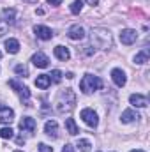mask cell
I'll list each match as a JSON object with an SVG mask.
<instances>
[{"label":"cell","instance_id":"obj_27","mask_svg":"<svg viewBox=\"0 0 150 152\" xmlns=\"http://www.w3.org/2000/svg\"><path fill=\"white\" fill-rule=\"evenodd\" d=\"M39 152H53V147H50L46 143H39Z\"/></svg>","mask_w":150,"mask_h":152},{"label":"cell","instance_id":"obj_8","mask_svg":"<svg viewBox=\"0 0 150 152\" xmlns=\"http://www.w3.org/2000/svg\"><path fill=\"white\" fill-rule=\"evenodd\" d=\"M129 103L134 108H145V106H149V97L147 96H141V94H131Z\"/></svg>","mask_w":150,"mask_h":152},{"label":"cell","instance_id":"obj_22","mask_svg":"<svg viewBox=\"0 0 150 152\" xmlns=\"http://www.w3.org/2000/svg\"><path fill=\"white\" fill-rule=\"evenodd\" d=\"M76 147H78L81 152H88V151H90V147H92V143H90L88 140H78Z\"/></svg>","mask_w":150,"mask_h":152},{"label":"cell","instance_id":"obj_12","mask_svg":"<svg viewBox=\"0 0 150 152\" xmlns=\"http://www.w3.org/2000/svg\"><path fill=\"white\" fill-rule=\"evenodd\" d=\"M12 118H14V112H12L9 106L0 104V122H2V124H11Z\"/></svg>","mask_w":150,"mask_h":152},{"label":"cell","instance_id":"obj_1","mask_svg":"<svg viewBox=\"0 0 150 152\" xmlns=\"http://www.w3.org/2000/svg\"><path fill=\"white\" fill-rule=\"evenodd\" d=\"M76 104V94L73 88H64L58 92L57 99H55V108L58 113H69L74 110Z\"/></svg>","mask_w":150,"mask_h":152},{"label":"cell","instance_id":"obj_11","mask_svg":"<svg viewBox=\"0 0 150 152\" xmlns=\"http://www.w3.org/2000/svg\"><path fill=\"white\" fill-rule=\"evenodd\" d=\"M34 32H36V36H37L39 39H42V41H50V39L53 37L51 28H48V27H44V25H36V27H34Z\"/></svg>","mask_w":150,"mask_h":152},{"label":"cell","instance_id":"obj_4","mask_svg":"<svg viewBox=\"0 0 150 152\" xmlns=\"http://www.w3.org/2000/svg\"><path fill=\"white\" fill-rule=\"evenodd\" d=\"M9 87H12V88L20 94L21 101H25V106H30V104H28V99H30V90H28V87H25V85L20 83L18 80H9Z\"/></svg>","mask_w":150,"mask_h":152},{"label":"cell","instance_id":"obj_7","mask_svg":"<svg viewBox=\"0 0 150 152\" xmlns=\"http://www.w3.org/2000/svg\"><path fill=\"white\" fill-rule=\"evenodd\" d=\"M36 127H37V122L32 118V117H23L21 120H20V129L23 131V133H28V134H34V131H36Z\"/></svg>","mask_w":150,"mask_h":152},{"label":"cell","instance_id":"obj_19","mask_svg":"<svg viewBox=\"0 0 150 152\" xmlns=\"http://www.w3.org/2000/svg\"><path fill=\"white\" fill-rule=\"evenodd\" d=\"M5 50H7V53H18L20 51V42L16 41V39H7L5 41Z\"/></svg>","mask_w":150,"mask_h":152},{"label":"cell","instance_id":"obj_25","mask_svg":"<svg viewBox=\"0 0 150 152\" xmlns=\"http://www.w3.org/2000/svg\"><path fill=\"white\" fill-rule=\"evenodd\" d=\"M48 76H50V80H51V81L58 83V81L62 80V71H58V69H53V71H51V75H48Z\"/></svg>","mask_w":150,"mask_h":152},{"label":"cell","instance_id":"obj_13","mask_svg":"<svg viewBox=\"0 0 150 152\" xmlns=\"http://www.w3.org/2000/svg\"><path fill=\"white\" fill-rule=\"evenodd\" d=\"M32 62H34V66L36 67H41V69H44V67H48V64H50V58L42 53V51H37L34 57H32Z\"/></svg>","mask_w":150,"mask_h":152},{"label":"cell","instance_id":"obj_31","mask_svg":"<svg viewBox=\"0 0 150 152\" xmlns=\"http://www.w3.org/2000/svg\"><path fill=\"white\" fill-rule=\"evenodd\" d=\"M88 2V5H97L99 4V0H87Z\"/></svg>","mask_w":150,"mask_h":152},{"label":"cell","instance_id":"obj_23","mask_svg":"<svg viewBox=\"0 0 150 152\" xmlns=\"http://www.w3.org/2000/svg\"><path fill=\"white\" fill-rule=\"evenodd\" d=\"M12 136H14V133H12L11 127H0V138H4V140H11Z\"/></svg>","mask_w":150,"mask_h":152},{"label":"cell","instance_id":"obj_9","mask_svg":"<svg viewBox=\"0 0 150 152\" xmlns=\"http://www.w3.org/2000/svg\"><path fill=\"white\" fill-rule=\"evenodd\" d=\"M111 80L113 83L117 85V87H124L125 83H127V76H125V73L122 71V69H118V67H115L111 71Z\"/></svg>","mask_w":150,"mask_h":152},{"label":"cell","instance_id":"obj_33","mask_svg":"<svg viewBox=\"0 0 150 152\" xmlns=\"http://www.w3.org/2000/svg\"><path fill=\"white\" fill-rule=\"evenodd\" d=\"M131 152H145V151H138V149H136V151H131Z\"/></svg>","mask_w":150,"mask_h":152},{"label":"cell","instance_id":"obj_16","mask_svg":"<svg viewBox=\"0 0 150 152\" xmlns=\"http://www.w3.org/2000/svg\"><path fill=\"white\" fill-rule=\"evenodd\" d=\"M138 118H140V115H138V112H134V110H125V112H122V117H120V120H122L124 124L134 122V120H138Z\"/></svg>","mask_w":150,"mask_h":152},{"label":"cell","instance_id":"obj_2","mask_svg":"<svg viewBox=\"0 0 150 152\" xmlns=\"http://www.w3.org/2000/svg\"><path fill=\"white\" fill-rule=\"evenodd\" d=\"M90 41L95 48L99 50H110L113 46V39H111V34L108 28H103V27H95L92 28L90 32Z\"/></svg>","mask_w":150,"mask_h":152},{"label":"cell","instance_id":"obj_28","mask_svg":"<svg viewBox=\"0 0 150 152\" xmlns=\"http://www.w3.org/2000/svg\"><path fill=\"white\" fill-rule=\"evenodd\" d=\"M7 32V23L5 21H0V36H4Z\"/></svg>","mask_w":150,"mask_h":152},{"label":"cell","instance_id":"obj_17","mask_svg":"<svg viewBox=\"0 0 150 152\" xmlns=\"http://www.w3.org/2000/svg\"><path fill=\"white\" fill-rule=\"evenodd\" d=\"M50 85H51V80H50V76L48 75H39L37 78H36V87H37V88L46 90Z\"/></svg>","mask_w":150,"mask_h":152},{"label":"cell","instance_id":"obj_6","mask_svg":"<svg viewBox=\"0 0 150 152\" xmlns=\"http://www.w3.org/2000/svg\"><path fill=\"white\" fill-rule=\"evenodd\" d=\"M81 118H83V122H85L87 126H90V127H95V126L99 124L97 113H95L92 108H85V110H81Z\"/></svg>","mask_w":150,"mask_h":152},{"label":"cell","instance_id":"obj_3","mask_svg":"<svg viewBox=\"0 0 150 152\" xmlns=\"http://www.w3.org/2000/svg\"><path fill=\"white\" fill-rule=\"evenodd\" d=\"M101 87H103V80L94 75H85L81 78V81H79V88H81L83 94H94Z\"/></svg>","mask_w":150,"mask_h":152},{"label":"cell","instance_id":"obj_34","mask_svg":"<svg viewBox=\"0 0 150 152\" xmlns=\"http://www.w3.org/2000/svg\"><path fill=\"white\" fill-rule=\"evenodd\" d=\"M14 152H21V151H14Z\"/></svg>","mask_w":150,"mask_h":152},{"label":"cell","instance_id":"obj_21","mask_svg":"<svg viewBox=\"0 0 150 152\" xmlns=\"http://www.w3.org/2000/svg\"><path fill=\"white\" fill-rule=\"evenodd\" d=\"M149 60V51L147 50H143V51H140L136 57H134V64H138V66H141V64H145Z\"/></svg>","mask_w":150,"mask_h":152},{"label":"cell","instance_id":"obj_30","mask_svg":"<svg viewBox=\"0 0 150 152\" xmlns=\"http://www.w3.org/2000/svg\"><path fill=\"white\" fill-rule=\"evenodd\" d=\"M48 4H50V5H55V7H57V5H60V4H62V0H48Z\"/></svg>","mask_w":150,"mask_h":152},{"label":"cell","instance_id":"obj_20","mask_svg":"<svg viewBox=\"0 0 150 152\" xmlns=\"http://www.w3.org/2000/svg\"><path fill=\"white\" fill-rule=\"evenodd\" d=\"M66 129H67V133H69L71 136H76V134L79 133V129H78V126H76L74 118H66Z\"/></svg>","mask_w":150,"mask_h":152},{"label":"cell","instance_id":"obj_10","mask_svg":"<svg viewBox=\"0 0 150 152\" xmlns=\"http://www.w3.org/2000/svg\"><path fill=\"white\" fill-rule=\"evenodd\" d=\"M67 36H69V39H73V41H81V39H85V28L81 25H73L67 30Z\"/></svg>","mask_w":150,"mask_h":152},{"label":"cell","instance_id":"obj_18","mask_svg":"<svg viewBox=\"0 0 150 152\" xmlns=\"http://www.w3.org/2000/svg\"><path fill=\"white\" fill-rule=\"evenodd\" d=\"M2 18H4L5 23H12L14 18H16V11H14L12 7H5V9L2 11Z\"/></svg>","mask_w":150,"mask_h":152},{"label":"cell","instance_id":"obj_35","mask_svg":"<svg viewBox=\"0 0 150 152\" xmlns=\"http://www.w3.org/2000/svg\"><path fill=\"white\" fill-rule=\"evenodd\" d=\"M0 57H2V53H0Z\"/></svg>","mask_w":150,"mask_h":152},{"label":"cell","instance_id":"obj_29","mask_svg":"<svg viewBox=\"0 0 150 152\" xmlns=\"http://www.w3.org/2000/svg\"><path fill=\"white\" fill-rule=\"evenodd\" d=\"M62 152H74V147L67 143V145H64V149H62Z\"/></svg>","mask_w":150,"mask_h":152},{"label":"cell","instance_id":"obj_5","mask_svg":"<svg viewBox=\"0 0 150 152\" xmlns=\"http://www.w3.org/2000/svg\"><path fill=\"white\" fill-rule=\"evenodd\" d=\"M118 37H120V42H122V44L131 46V44H134V42H136V39H138V32H136V30H133V28H122Z\"/></svg>","mask_w":150,"mask_h":152},{"label":"cell","instance_id":"obj_24","mask_svg":"<svg viewBox=\"0 0 150 152\" xmlns=\"http://www.w3.org/2000/svg\"><path fill=\"white\" fill-rule=\"evenodd\" d=\"M81 9H83V2H81V0H74V2L71 4V12H73V14H79Z\"/></svg>","mask_w":150,"mask_h":152},{"label":"cell","instance_id":"obj_14","mask_svg":"<svg viewBox=\"0 0 150 152\" xmlns=\"http://www.w3.org/2000/svg\"><path fill=\"white\" fill-rule=\"evenodd\" d=\"M44 133H46L48 136H51V138H57V136H58V124H57L55 120H48V122L44 124Z\"/></svg>","mask_w":150,"mask_h":152},{"label":"cell","instance_id":"obj_26","mask_svg":"<svg viewBox=\"0 0 150 152\" xmlns=\"http://www.w3.org/2000/svg\"><path fill=\"white\" fill-rule=\"evenodd\" d=\"M14 71H16V75H18V76H23V78H25V76H28V69H27L25 66H21V64H18V66L14 67Z\"/></svg>","mask_w":150,"mask_h":152},{"label":"cell","instance_id":"obj_32","mask_svg":"<svg viewBox=\"0 0 150 152\" xmlns=\"http://www.w3.org/2000/svg\"><path fill=\"white\" fill-rule=\"evenodd\" d=\"M25 2H28V4H36L37 0H25Z\"/></svg>","mask_w":150,"mask_h":152},{"label":"cell","instance_id":"obj_15","mask_svg":"<svg viewBox=\"0 0 150 152\" xmlns=\"http://www.w3.org/2000/svg\"><path fill=\"white\" fill-rule=\"evenodd\" d=\"M55 57L58 58V60H62V62H67L69 58H71V53H69V50L66 48V46H55Z\"/></svg>","mask_w":150,"mask_h":152}]
</instances>
